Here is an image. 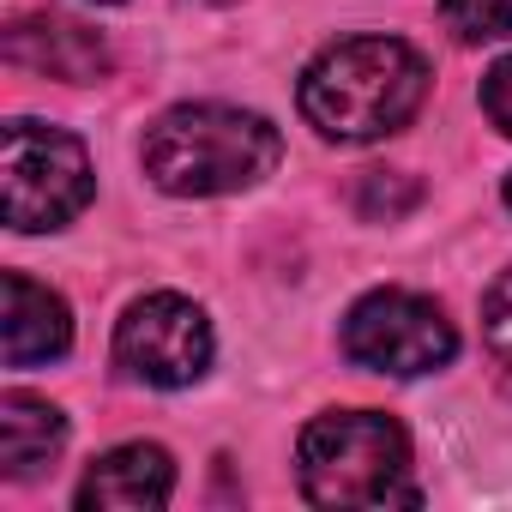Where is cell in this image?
<instances>
[{
	"label": "cell",
	"instance_id": "6da1fadb",
	"mask_svg": "<svg viewBox=\"0 0 512 512\" xmlns=\"http://www.w3.org/2000/svg\"><path fill=\"white\" fill-rule=\"evenodd\" d=\"M302 115L344 145L398 133L428 97V61L398 37H350L332 43L302 73Z\"/></svg>",
	"mask_w": 512,
	"mask_h": 512
},
{
	"label": "cell",
	"instance_id": "7a4b0ae2",
	"mask_svg": "<svg viewBox=\"0 0 512 512\" xmlns=\"http://www.w3.org/2000/svg\"><path fill=\"white\" fill-rule=\"evenodd\" d=\"M139 157H145V175L163 193L211 199V193H235V187H253L260 175H272L278 157H284V139L253 109L181 103V109L151 121Z\"/></svg>",
	"mask_w": 512,
	"mask_h": 512
},
{
	"label": "cell",
	"instance_id": "3957f363",
	"mask_svg": "<svg viewBox=\"0 0 512 512\" xmlns=\"http://www.w3.org/2000/svg\"><path fill=\"white\" fill-rule=\"evenodd\" d=\"M302 494L314 506H416L410 440L380 410H332L302 434Z\"/></svg>",
	"mask_w": 512,
	"mask_h": 512
},
{
	"label": "cell",
	"instance_id": "277c9868",
	"mask_svg": "<svg viewBox=\"0 0 512 512\" xmlns=\"http://www.w3.org/2000/svg\"><path fill=\"white\" fill-rule=\"evenodd\" d=\"M0 169H7V223L25 235L61 229L97 193L85 145L61 127H43V121H7Z\"/></svg>",
	"mask_w": 512,
	"mask_h": 512
},
{
	"label": "cell",
	"instance_id": "5b68a950",
	"mask_svg": "<svg viewBox=\"0 0 512 512\" xmlns=\"http://www.w3.org/2000/svg\"><path fill=\"white\" fill-rule=\"evenodd\" d=\"M452 350H458L452 320L428 296H410V290H374L344 320V356L356 368H374L392 380L434 374L452 362Z\"/></svg>",
	"mask_w": 512,
	"mask_h": 512
},
{
	"label": "cell",
	"instance_id": "8992f818",
	"mask_svg": "<svg viewBox=\"0 0 512 512\" xmlns=\"http://www.w3.org/2000/svg\"><path fill=\"white\" fill-rule=\"evenodd\" d=\"M115 362L145 386H187L211 362V320L187 296H139L115 326Z\"/></svg>",
	"mask_w": 512,
	"mask_h": 512
},
{
	"label": "cell",
	"instance_id": "52a82bcc",
	"mask_svg": "<svg viewBox=\"0 0 512 512\" xmlns=\"http://www.w3.org/2000/svg\"><path fill=\"white\" fill-rule=\"evenodd\" d=\"M0 344H7V368H37V362H61L73 350V320H67V302L25 278V272H7V320H0Z\"/></svg>",
	"mask_w": 512,
	"mask_h": 512
},
{
	"label": "cell",
	"instance_id": "ba28073f",
	"mask_svg": "<svg viewBox=\"0 0 512 512\" xmlns=\"http://www.w3.org/2000/svg\"><path fill=\"white\" fill-rule=\"evenodd\" d=\"M7 61L25 67V73H49V79H67V85H85L109 67V49L97 31L73 25V19H55V13H37V19H19L7 31Z\"/></svg>",
	"mask_w": 512,
	"mask_h": 512
},
{
	"label": "cell",
	"instance_id": "9c48e42d",
	"mask_svg": "<svg viewBox=\"0 0 512 512\" xmlns=\"http://www.w3.org/2000/svg\"><path fill=\"white\" fill-rule=\"evenodd\" d=\"M169 494H175V464H169L163 446H145V440L103 452V458L85 470V482H79V506H85V512H97V506L145 512V506H163Z\"/></svg>",
	"mask_w": 512,
	"mask_h": 512
},
{
	"label": "cell",
	"instance_id": "30bf717a",
	"mask_svg": "<svg viewBox=\"0 0 512 512\" xmlns=\"http://www.w3.org/2000/svg\"><path fill=\"white\" fill-rule=\"evenodd\" d=\"M67 446V422L55 404L31 398V392H7L0 398V458H7V476L25 482L43 464H55V452Z\"/></svg>",
	"mask_w": 512,
	"mask_h": 512
},
{
	"label": "cell",
	"instance_id": "8fae6325",
	"mask_svg": "<svg viewBox=\"0 0 512 512\" xmlns=\"http://www.w3.org/2000/svg\"><path fill=\"white\" fill-rule=\"evenodd\" d=\"M440 19L458 43H494L512 37V0H440Z\"/></svg>",
	"mask_w": 512,
	"mask_h": 512
},
{
	"label": "cell",
	"instance_id": "7c38bea8",
	"mask_svg": "<svg viewBox=\"0 0 512 512\" xmlns=\"http://www.w3.org/2000/svg\"><path fill=\"white\" fill-rule=\"evenodd\" d=\"M482 344H488V362L500 368V380L512 386V272H500L494 290L482 296Z\"/></svg>",
	"mask_w": 512,
	"mask_h": 512
},
{
	"label": "cell",
	"instance_id": "4fadbf2b",
	"mask_svg": "<svg viewBox=\"0 0 512 512\" xmlns=\"http://www.w3.org/2000/svg\"><path fill=\"white\" fill-rule=\"evenodd\" d=\"M410 205H416V181H410V175H398V169H368V175H362L356 211H362L368 223L398 217V211H410Z\"/></svg>",
	"mask_w": 512,
	"mask_h": 512
},
{
	"label": "cell",
	"instance_id": "5bb4252c",
	"mask_svg": "<svg viewBox=\"0 0 512 512\" xmlns=\"http://www.w3.org/2000/svg\"><path fill=\"white\" fill-rule=\"evenodd\" d=\"M482 109H488V121L512 139V55L488 67V79H482Z\"/></svg>",
	"mask_w": 512,
	"mask_h": 512
},
{
	"label": "cell",
	"instance_id": "9a60e30c",
	"mask_svg": "<svg viewBox=\"0 0 512 512\" xmlns=\"http://www.w3.org/2000/svg\"><path fill=\"white\" fill-rule=\"evenodd\" d=\"M506 205H512V175H506Z\"/></svg>",
	"mask_w": 512,
	"mask_h": 512
}]
</instances>
